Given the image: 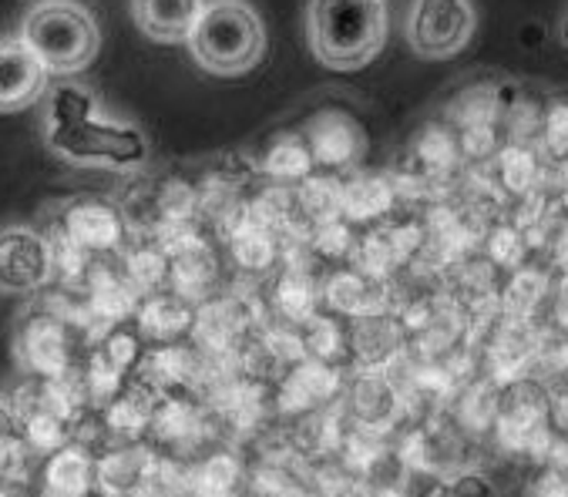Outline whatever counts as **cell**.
Returning a JSON list of instances; mask_svg holds the SVG:
<instances>
[{
	"label": "cell",
	"mask_w": 568,
	"mask_h": 497,
	"mask_svg": "<svg viewBox=\"0 0 568 497\" xmlns=\"http://www.w3.org/2000/svg\"><path fill=\"white\" fill-rule=\"evenodd\" d=\"M44 142L71 165L135 169L149 159V139L135 124L104 118L88 88L54 84L44 91Z\"/></svg>",
	"instance_id": "6da1fadb"
},
{
	"label": "cell",
	"mask_w": 568,
	"mask_h": 497,
	"mask_svg": "<svg viewBox=\"0 0 568 497\" xmlns=\"http://www.w3.org/2000/svg\"><path fill=\"white\" fill-rule=\"evenodd\" d=\"M306 34L313 54L326 68H364L387 38L384 0H310Z\"/></svg>",
	"instance_id": "7a4b0ae2"
},
{
	"label": "cell",
	"mask_w": 568,
	"mask_h": 497,
	"mask_svg": "<svg viewBox=\"0 0 568 497\" xmlns=\"http://www.w3.org/2000/svg\"><path fill=\"white\" fill-rule=\"evenodd\" d=\"M189 48L202 71L236 78L263 61L266 28L246 0H209L189 34Z\"/></svg>",
	"instance_id": "3957f363"
},
{
	"label": "cell",
	"mask_w": 568,
	"mask_h": 497,
	"mask_svg": "<svg viewBox=\"0 0 568 497\" xmlns=\"http://www.w3.org/2000/svg\"><path fill=\"white\" fill-rule=\"evenodd\" d=\"M21 41L38 54L48 74L68 78L94 61L101 48V31L94 18L71 0H44L24 18Z\"/></svg>",
	"instance_id": "277c9868"
},
{
	"label": "cell",
	"mask_w": 568,
	"mask_h": 497,
	"mask_svg": "<svg viewBox=\"0 0 568 497\" xmlns=\"http://www.w3.org/2000/svg\"><path fill=\"white\" fill-rule=\"evenodd\" d=\"M475 34L468 0H414L407 14V41L420 58L458 54Z\"/></svg>",
	"instance_id": "5b68a950"
},
{
	"label": "cell",
	"mask_w": 568,
	"mask_h": 497,
	"mask_svg": "<svg viewBox=\"0 0 568 497\" xmlns=\"http://www.w3.org/2000/svg\"><path fill=\"white\" fill-rule=\"evenodd\" d=\"M54 276L51 245L28 225L0 229V293H34Z\"/></svg>",
	"instance_id": "8992f818"
},
{
	"label": "cell",
	"mask_w": 568,
	"mask_h": 497,
	"mask_svg": "<svg viewBox=\"0 0 568 497\" xmlns=\"http://www.w3.org/2000/svg\"><path fill=\"white\" fill-rule=\"evenodd\" d=\"M48 68L18 38H0V111H24L48 91Z\"/></svg>",
	"instance_id": "52a82bcc"
},
{
	"label": "cell",
	"mask_w": 568,
	"mask_h": 497,
	"mask_svg": "<svg viewBox=\"0 0 568 497\" xmlns=\"http://www.w3.org/2000/svg\"><path fill=\"white\" fill-rule=\"evenodd\" d=\"M205 0H135V24L149 41L182 44L189 41Z\"/></svg>",
	"instance_id": "ba28073f"
},
{
	"label": "cell",
	"mask_w": 568,
	"mask_h": 497,
	"mask_svg": "<svg viewBox=\"0 0 568 497\" xmlns=\"http://www.w3.org/2000/svg\"><path fill=\"white\" fill-rule=\"evenodd\" d=\"M450 490H491V484H485L481 477H465L458 484H450Z\"/></svg>",
	"instance_id": "9c48e42d"
},
{
	"label": "cell",
	"mask_w": 568,
	"mask_h": 497,
	"mask_svg": "<svg viewBox=\"0 0 568 497\" xmlns=\"http://www.w3.org/2000/svg\"><path fill=\"white\" fill-rule=\"evenodd\" d=\"M558 38L568 44V14H565V18H561V24H558Z\"/></svg>",
	"instance_id": "30bf717a"
}]
</instances>
